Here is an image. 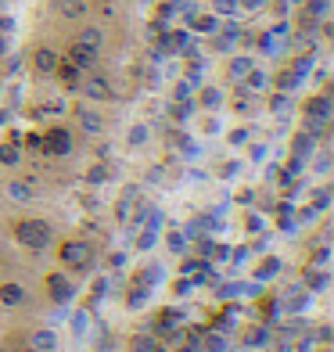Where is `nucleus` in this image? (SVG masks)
<instances>
[{
    "label": "nucleus",
    "instance_id": "7ed1b4c3",
    "mask_svg": "<svg viewBox=\"0 0 334 352\" xmlns=\"http://www.w3.org/2000/svg\"><path fill=\"white\" fill-rule=\"evenodd\" d=\"M79 94H83L87 101H108V98H111V83H108L104 76L93 72V76H83V79H79Z\"/></svg>",
    "mask_w": 334,
    "mask_h": 352
},
{
    "label": "nucleus",
    "instance_id": "dca6fc26",
    "mask_svg": "<svg viewBox=\"0 0 334 352\" xmlns=\"http://www.w3.org/2000/svg\"><path fill=\"white\" fill-rule=\"evenodd\" d=\"M0 162H4V166H19L22 162V140L19 137H11V140L0 144Z\"/></svg>",
    "mask_w": 334,
    "mask_h": 352
},
{
    "label": "nucleus",
    "instance_id": "f257e3e1",
    "mask_svg": "<svg viewBox=\"0 0 334 352\" xmlns=\"http://www.w3.org/2000/svg\"><path fill=\"white\" fill-rule=\"evenodd\" d=\"M11 234H14V241H19L22 248H47L51 245V237L54 230L47 227V219H14L11 223Z\"/></svg>",
    "mask_w": 334,
    "mask_h": 352
},
{
    "label": "nucleus",
    "instance_id": "473e14b6",
    "mask_svg": "<svg viewBox=\"0 0 334 352\" xmlns=\"http://www.w3.org/2000/svg\"><path fill=\"white\" fill-rule=\"evenodd\" d=\"M237 201H241V205H252V201H256V190H237Z\"/></svg>",
    "mask_w": 334,
    "mask_h": 352
},
{
    "label": "nucleus",
    "instance_id": "a878e982",
    "mask_svg": "<svg viewBox=\"0 0 334 352\" xmlns=\"http://www.w3.org/2000/svg\"><path fill=\"white\" fill-rule=\"evenodd\" d=\"M302 280H306L313 292H324V287H327V274H316V270H309V274L302 277Z\"/></svg>",
    "mask_w": 334,
    "mask_h": 352
},
{
    "label": "nucleus",
    "instance_id": "7c9ffc66",
    "mask_svg": "<svg viewBox=\"0 0 334 352\" xmlns=\"http://www.w3.org/2000/svg\"><path fill=\"white\" fill-rule=\"evenodd\" d=\"M245 230H248V234H259V230H263V219H259V216H248Z\"/></svg>",
    "mask_w": 334,
    "mask_h": 352
},
{
    "label": "nucleus",
    "instance_id": "4be33fe9",
    "mask_svg": "<svg viewBox=\"0 0 334 352\" xmlns=\"http://www.w3.org/2000/svg\"><path fill=\"white\" fill-rule=\"evenodd\" d=\"M212 14H219V19H237L241 4H237V0H212Z\"/></svg>",
    "mask_w": 334,
    "mask_h": 352
},
{
    "label": "nucleus",
    "instance_id": "393cba45",
    "mask_svg": "<svg viewBox=\"0 0 334 352\" xmlns=\"http://www.w3.org/2000/svg\"><path fill=\"white\" fill-rule=\"evenodd\" d=\"M309 151H313V137H309L306 130H302V133H298V140H295V158L309 155Z\"/></svg>",
    "mask_w": 334,
    "mask_h": 352
},
{
    "label": "nucleus",
    "instance_id": "39448f33",
    "mask_svg": "<svg viewBox=\"0 0 334 352\" xmlns=\"http://www.w3.org/2000/svg\"><path fill=\"white\" fill-rule=\"evenodd\" d=\"M47 295H51L58 306H65V302H72V295H76V284L65 277V274H47Z\"/></svg>",
    "mask_w": 334,
    "mask_h": 352
},
{
    "label": "nucleus",
    "instance_id": "1a4fd4ad",
    "mask_svg": "<svg viewBox=\"0 0 334 352\" xmlns=\"http://www.w3.org/2000/svg\"><path fill=\"white\" fill-rule=\"evenodd\" d=\"M76 122H79V130H83L87 137H98L104 130V119L93 108H76Z\"/></svg>",
    "mask_w": 334,
    "mask_h": 352
},
{
    "label": "nucleus",
    "instance_id": "6ab92c4d",
    "mask_svg": "<svg viewBox=\"0 0 334 352\" xmlns=\"http://www.w3.org/2000/svg\"><path fill=\"white\" fill-rule=\"evenodd\" d=\"M298 83H302V79L291 72V65H288V69H280L277 76H269V87H277V90H284V94H291Z\"/></svg>",
    "mask_w": 334,
    "mask_h": 352
},
{
    "label": "nucleus",
    "instance_id": "412c9836",
    "mask_svg": "<svg viewBox=\"0 0 334 352\" xmlns=\"http://www.w3.org/2000/svg\"><path fill=\"white\" fill-rule=\"evenodd\" d=\"M8 198L29 201V198H33V184H29V180H11V184H8Z\"/></svg>",
    "mask_w": 334,
    "mask_h": 352
},
{
    "label": "nucleus",
    "instance_id": "423d86ee",
    "mask_svg": "<svg viewBox=\"0 0 334 352\" xmlns=\"http://www.w3.org/2000/svg\"><path fill=\"white\" fill-rule=\"evenodd\" d=\"M40 148H43L47 155H69V151H72V133H69V130H51V133H43Z\"/></svg>",
    "mask_w": 334,
    "mask_h": 352
},
{
    "label": "nucleus",
    "instance_id": "9b49d317",
    "mask_svg": "<svg viewBox=\"0 0 334 352\" xmlns=\"http://www.w3.org/2000/svg\"><path fill=\"white\" fill-rule=\"evenodd\" d=\"M25 302V287L19 280H4L0 284V306L4 309H14V306H22Z\"/></svg>",
    "mask_w": 334,
    "mask_h": 352
},
{
    "label": "nucleus",
    "instance_id": "ddd939ff",
    "mask_svg": "<svg viewBox=\"0 0 334 352\" xmlns=\"http://www.w3.org/2000/svg\"><path fill=\"white\" fill-rule=\"evenodd\" d=\"M54 11L61 14V19L76 22V19H83V14L90 11V0H54Z\"/></svg>",
    "mask_w": 334,
    "mask_h": 352
},
{
    "label": "nucleus",
    "instance_id": "c756f323",
    "mask_svg": "<svg viewBox=\"0 0 334 352\" xmlns=\"http://www.w3.org/2000/svg\"><path fill=\"white\" fill-rule=\"evenodd\" d=\"M237 4H241V11H259V8H266V0H237Z\"/></svg>",
    "mask_w": 334,
    "mask_h": 352
},
{
    "label": "nucleus",
    "instance_id": "b1692460",
    "mask_svg": "<svg viewBox=\"0 0 334 352\" xmlns=\"http://www.w3.org/2000/svg\"><path fill=\"white\" fill-rule=\"evenodd\" d=\"M309 69H313V58H309V54H306V58H295V61H291V72H295L298 79H306V76H309Z\"/></svg>",
    "mask_w": 334,
    "mask_h": 352
},
{
    "label": "nucleus",
    "instance_id": "2f4dec72",
    "mask_svg": "<svg viewBox=\"0 0 334 352\" xmlns=\"http://www.w3.org/2000/svg\"><path fill=\"white\" fill-rule=\"evenodd\" d=\"M274 270H277V259H269V263H263V266L256 270V277H269Z\"/></svg>",
    "mask_w": 334,
    "mask_h": 352
},
{
    "label": "nucleus",
    "instance_id": "5701e85b",
    "mask_svg": "<svg viewBox=\"0 0 334 352\" xmlns=\"http://www.w3.org/2000/svg\"><path fill=\"white\" fill-rule=\"evenodd\" d=\"M151 130H148V122H137L130 126V133H126V140H130V148H140V144H148Z\"/></svg>",
    "mask_w": 334,
    "mask_h": 352
},
{
    "label": "nucleus",
    "instance_id": "e433bc0d",
    "mask_svg": "<svg viewBox=\"0 0 334 352\" xmlns=\"http://www.w3.org/2000/svg\"><path fill=\"white\" fill-rule=\"evenodd\" d=\"M4 122H8V111H4V108H0V126H4Z\"/></svg>",
    "mask_w": 334,
    "mask_h": 352
},
{
    "label": "nucleus",
    "instance_id": "f8f14e48",
    "mask_svg": "<svg viewBox=\"0 0 334 352\" xmlns=\"http://www.w3.org/2000/svg\"><path fill=\"white\" fill-rule=\"evenodd\" d=\"M241 90H245V94H266V90H269V72L252 65L248 76L241 79Z\"/></svg>",
    "mask_w": 334,
    "mask_h": 352
},
{
    "label": "nucleus",
    "instance_id": "6e6552de",
    "mask_svg": "<svg viewBox=\"0 0 334 352\" xmlns=\"http://www.w3.org/2000/svg\"><path fill=\"white\" fill-rule=\"evenodd\" d=\"M187 25H190V33H201V36H212L216 29H219V14H212V11H194L190 19H183Z\"/></svg>",
    "mask_w": 334,
    "mask_h": 352
},
{
    "label": "nucleus",
    "instance_id": "aec40b11",
    "mask_svg": "<svg viewBox=\"0 0 334 352\" xmlns=\"http://www.w3.org/2000/svg\"><path fill=\"white\" fill-rule=\"evenodd\" d=\"M54 72H58L61 79H65V87H69V90H76V87H79V79H83V72H79V69L72 65V61H61V65H58Z\"/></svg>",
    "mask_w": 334,
    "mask_h": 352
},
{
    "label": "nucleus",
    "instance_id": "f03ea898",
    "mask_svg": "<svg viewBox=\"0 0 334 352\" xmlns=\"http://www.w3.org/2000/svg\"><path fill=\"white\" fill-rule=\"evenodd\" d=\"M58 259L65 263L69 270H87V266L93 263V248H90V245L83 241V237H69V241L61 245Z\"/></svg>",
    "mask_w": 334,
    "mask_h": 352
},
{
    "label": "nucleus",
    "instance_id": "bb28decb",
    "mask_svg": "<svg viewBox=\"0 0 334 352\" xmlns=\"http://www.w3.org/2000/svg\"><path fill=\"white\" fill-rule=\"evenodd\" d=\"M172 98H177V101H190V98H194V87H190L187 79H180L177 90H172Z\"/></svg>",
    "mask_w": 334,
    "mask_h": 352
},
{
    "label": "nucleus",
    "instance_id": "20e7f679",
    "mask_svg": "<svg viewBox=\"0 0 334 352\" xmlns=\"http://www.w3.org/2000/svg\"><path fill=\"white\" fill-rule=\"evenodd\" d=\"M212 36H216V51H219V54H234V47L241 43V36H245V33H241V25H237V22L230 19L227 25L219 22V29H216Z\"/></svg>",
    "mask_w": 334,
    "mask_h": 352
},
{
    "label": "nucleus",
    "instance_id": "f704fd0d",
    "mask_svg": "<svg viewBox=\"0 0 334 352\" xmlns=\"http://www.w3.org/2000/svg\"><path fill=\"white\" fill-rule=\"evenodd\" d=\"M8 51H11V36H8V33H0V58H4Z\"/></svg>",
    "mask_w": 334,
    "mask_h": 352
},
{
    "label": "nucleus",
    "instance_id": "f3484780",
    "mask_svg": "<svg viewBox=\"0 0 334 352\" xmlns=\"http://www.w3.org/2000/svg\"><path fill=\"white\" fill-rule=\"evenodd\" d=\"M198 90H201V94H198V101H194L198 108L216 111V108L223 104V90H219V87H198Z\"/></svg>",
    "mask_w": 334,
    "mask_h": 352
},
{
    "label": "nucleus",
    "instance_id": "0eeeda50",
    "mask_svg": "<svg viewBox=\"0 0 334 352\" xmlns=\"http://www.w3.org/2000/svg\"><path fill=\"white\" fill-rule=\"evenodd\" d=\"M76 43L87 47L90 54H101V47H104V29H101V25H83V29L76 33Z\"/></svg>",
    "mask_w": 334,
    "mask_h": 352
},
{
    "label": "nucleus",
    "instance_id": "a211bd4d",
    "mask_svg": "<svg viewBox=\"0 0 334 352\" xmlns=\"http://www.w3.org/2000/svg\"><path fill=\"white\" fill-rule=\"evenodd\" d=\"M65 61H72V65H76L79 72H87V69L93 65V61H98V54H90L87 47H79V43H72V51H69V58H65Z\"/></svg>",
    "mask_w": 334,
    "mask_h": 352
},
{
    "label": "nucleus",
    "instance_id": "c9c22d12",
    "mask_svg": "<svg viewBox=\"0 0 334 352\" xmlns=\"http://www.w3.org/2000/svg\"><path fill=\"white\" fill-rule=\"evenodd\" d=\"M183 274H201V263H194V259H187V263H183Z\"/></svg>",
    "mask_w": 334,
    "mask_h": 352
},
{
    "label": "nucleus",
    "instance_id": "cd10ccee",
    "mask_svg": "<svg viewBox=\"0 0 334 352\" xmlns=\"http://www.w3.org/2000/svg\"><path fill=\"white\" fill-rule=\"evenodd\" d=\"M269 111H288V94L277 90L274 98H269Z\"/></svg>",
    "mask_w": 334,
    "mask_h": 352
},
{
    "label": "nucleus",
    "instance_id": "c85d7f7f",
    "mask_svg": "<svg viewBox=\"0 0 334 352\" xmlns=\"http://www.w3.org/2000/svg\"><path fill=\"white\" fill-rule=\"evenodd\" d=\"M108 176H111V173H108L104 166H93V169L87 173V180H90V184H101V180H108Z\"/></svg>",
    "mask_w": 334,
    "mask_h": 352
},
{
    "label": "nucleus",
    "instance_id": "2eb2a0df",
    "mask_svg": "<svg viewBox=\"0 0 334 352\" xmlns=\"http://www.w3.org/2000/svg\"><path fill=\"white\" fill-rule=\"evenodd\" d=\"M33 352H58V334L51 331V327H40V331H33Z\"/></svg>",
    "mask_w": 334,
    "mask_h": 352
},
{
    "label": "nucleus",
    "instance_id": "9d476101",
    "mask_svg": "<svg viewBox=\"0 0 334 352\" xmlns=\"http://www.w3.org/2000/svg\"><path fill=\"white\" fill-rule=\"evenodd\" d=\"M33 65L40 76H54V69L61 65V54L54 51V47H40V51L33 54Z\"/></svg>",
    "mask_w": 334,
    "mask_h": 352
},
{
    "label": "nucleus",
    "instance_id": "4468645a",
    "mask_svg": "<svg viewBox=\"0 0 334 352\" xmlns=\"http://www.w3.org/2000/svg\"><path fill=\"white\" fill-rule=\"evenodd\" d=\"M252 65H256V61H252L248 54H230V61H227V79H230V83H241Z\"/></svg>",
    "mask_w": 334,
    "mask_h": 352
},
{
    "label": "nucleus",
    "instance_id": "72a5a7b5",
    "mask_svg": "<svg viewBox=\"0 0 334 352\" xmlns=\"http://www.w3.org/2000/svg\"><path fill=\"white\" fill-rule=\"evenodd\" d=\"M169 248L172 252H183V237L180 234H169Z\"/></svg>",
    "mask_w": 334,
    "mask_h": 352
}]
</instances>
